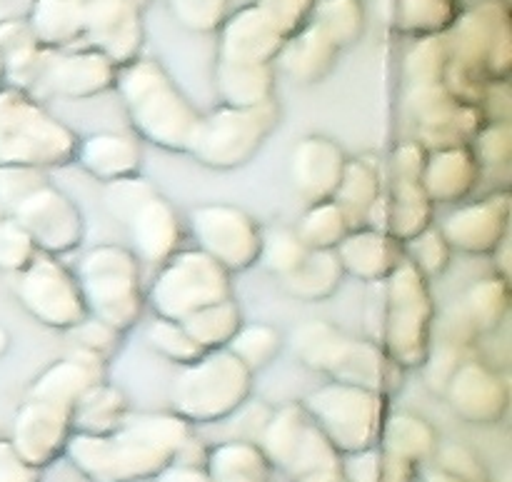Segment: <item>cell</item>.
Listing matches in <instances>:
<instances>
[{
	"label": "cell",
	"mask_w": 512,
	"mask_h": 482,
	"mask_svg": "<svg viewBox=\"0 0 512 482\" xmlns=\"http://www.w3.org/2000/svg\"><path fill=\"white\" fill-rule=\"evenodd\" d=\"M380 205L385 208V213L378 215L368 228L390 233L400 243H405V240L415 238L425 228H430L433 203H430L425 190L415 180H398L393 195H390V203H385L380 198Z\"/></svg>",
	"instance_id": "24"
},
{
	"label": "cell",
	"mask_w": 512,
	"mask_h": 482,
	"mask_svg": "<svg viewBox=\"0 0 512 482\" xmlns=\"http://www.w3.org/2000/svg\"><path fill=\"white\" fill-rule=\"evenodd\" d=\"M253 393V373L228 350H208L180 365L170 383V410L195 425L223 423Z\"/></svg>",
	"instance_id": "4"
},
{
	"label": "cell",
	"mask_w": 512,
	"mask_h": 482,
	"mask_svg": "<svg viewBox=\"0 0 512 482\" xmlns=\"http://www.w3.org/2000/svg\"><path fill=\"white\" fill-rule=\"evenodd\" d=\"M70 435H73L70 410L40 403V400H25L23 408L15 415L10 445L30 468L40 470L48 468L65 453Z\"/></svg>",
	"instance_id": "15"
},
{
	"label": "cell",
	"mask_w": 512,
	"mask_h": 482,
	"mask_svg": "<svg viewBox=\"0 0 512 482\" xmlns=\"http://www.w3.org/2000/svg\"><path fill=\"white\" fill-rule=\"evenodd\" d=\"M105 380V358L88 353V350L73 348V353L63 360L50 363L28 390V400L58 405L70 410L78 403L80 395L95 383Z\"/></svg>",
	"instance_id": "20"
},
{
	"label": "cell",
	"mask_w": 512,
	"mask_h": 482,
	"mask_svg": "<svg viewBox=\"0 0 512 482\" xmlns=\"http://www.w3.org/2000/svg\"><path fill=\"white\" fill-rule=\"evenodd\" d=\"M348 158L335 140L305 135L290 150V183L308 205L333 198Z\"/></svg>",
	"instance_id": "17"
},
{
	"label": "cell",
	"mask_w": 512,
	"mask_h": 482,
	"mask_svg": "<svg viewBox=\"0 0 512 482\" xmlns=\"http://www.w3.org/2000/svg\"><path fill=\"white\" fill-rule=\"evenodd\" d=\"M270 415H273V408H268L265 403H255V400L250 403V400H245V403L240 405L233 415H228V418H225L235 428V435L228 440H243V443L258 445V440H260V435H263L265 425H268Z\"/></svg>",
	"instance_id": "44"
},
{
	"label": "cell",
	"mask_w": 512,
	"mask_h": 482,
	"mask_svg": "<svg viewBox=\"0 0 512 482\" xmlns=\"http://www.w3.org/2000/svg\"><path fill=\"white\" fill-rule=\"evenodd\" d=\"M188 330L190 338L200 345L203 353L208 350H223L230 343L238 328L243 325V313L235 305V300H223V303L208 305V308L195 310L185 320H180Z\"/></svg>",
	"instance_id": "32"
},
{
	"label": "cell",
	"mask_w": 512,
	"mask_h": 482,
	"mask_svg": "<svg viewBox=\"0 0 512 482\" xmlns=\"http://www.w3.org/2000/svg\"><path fill=\"white\" fill-rule=\"evenodd\" d=\"M445 395L450 408L470 425H498L508 413V385L483 363H460Z\"/></svg>",
	"instance_id": "18"
},
{
	"label": "cell",
	"mask_w": 512,
	"mask_h": 482,
	"mask_svg": "<svg viewBox=\"0 0 512 482\" xmlns=\"http://www.w3.org/2000/svg\"><path fill=\"white\" fill-rule=\"evenodd\" d=\"M153 482H210V475L205 468H193V465H180L170 460Z\"/></svg>",
	"instance_id": "48"
},
{
	"label": "cell",
	"mask_w": 512,
	"mask_h": 482,
	"mask_svg": "<svg viewBox=\"0 0 512 482\" xmlns=\"http://www.w3.org/2000/svg\"><path fill=\"white\" fill-rule=\"evenodd\" d=\"M425 160L428 158L420 150V145L408 143L403 148H398V153H395V173H398V180H415V183H420Z\"/></svg>",
	"instance_id": "47"
},
{
	"label": "cell",
	"mask_w": 512,
	"mask_h": 482,
	"mask_svg": "<svg viewBox=\"0 0 512 482\" xmlns=\"http://www.w3.org/2000/svg\"><path fill=\"white\" fill-rule=\"evenodd\" d=\"M508 283L505 278L480 280L465 295V313L475 330H490L508 313Z\"/></svg>",
	"instance_id": "38"
},
{
	"label": "cell",
	"mask_w": 512,
	"mask_h": 482,
	"mask_svg": "<svg viewBox=\"0 0 512 482\" xmlns=\"http://www.w3.org/2000/svg\"><path fill=\"white\" fill-rule=\"evenodd\" d=\"M290 348L300 363L335 383L358 385L380 395L395 393L403 385V368L378 343L350 338L323 320L295 328Z\"/></svg>",
	"instance_id": "1"
},
{
	"label": "cell",
	"mask_w": 512,
	"mask_h": 482,
	"mask_svg": "<svg viewBox=\"0 0 512 482\" xmlns=\"http://www.w3.org/2000/svg\"><path fill=\"white\" fill-rule=\"evenodd\" d=\"M8 343H10V338H8V333H5L3 328H0V355L5 353V350H8Z\"/></svg>",
	"instance_id": "50"
},
{
	"label": "cell",
	"mask_w": 512,
	"mask_h": 482,
	"mask_svg": "<svg viewBox=\"0 0 512 482\" xmlns=\"http://www.w3.org/2000/svg\"><path fill=\"white\" fill-rule=\"evenodd\" d=\"M308 255V248L300 243L298 233L293 228H270L260 233V253L258 263L263 265L268 273L285 278V275L293 273L300 263Z\"/></svg>",
	"instance_id": "37"
},
{
	"label": "cell",
	"mask_w": 512,
	"mask_h": 482,
	"mask_svg": "<svg viewBox=\"0 0 512 482\" xmlns=\"http://www.w3.org/2000/svg\"><path fill=\"white\" fill-rule=\"evenodd\" d=\"M130 405L123 390L115 388L113 383H95L93 388L85 390L78 403L70 408V428L73 433L83 435H108L115 433L128 415Z\"/></svg>",
	"instance_id": "26"
},
{
	"label": "cell",
	"mask_w": 512,
	"mask_h": 482,
	"mask_svg": "<svg viewBox=\"0 0 512 482\" xmlns=\"http://www.w3.org/2000/svg\"><path fill=\"white\" fill-rule=\"evenodd\" d=\"M293 230L308 250H335L340 240L350 233V223L333 200H323V203L308 205Z\"/></svg>",
	"instance_id": "35"
},
{
	"label": "cell",
	"mask_w": 512,
	"mask_h": 482,
	"mask_svg": "<svg viewBox=\"0 0 512 482\" xmlns=\"http://www.w3.org/2000/svg\"><path fill=\"white\" fill-rule=\"evenodd\" d=\"M343 482H418V468L373 445L340 458Z\"/></svg>",
	"instance_id": "33"
},
{
	"label": "cell",
	"mask_w": 512,
	"mask_h": 482,
	"mask_svg": "<svg viewBox=\"0 0 512 482\" xmlns=\"http://www.w3.org/2000/svg\"><path fill=\"white\" fill-rule=\"evenodd\" d=\"M300 405L340 455L378 445L380 428L388 418V395L335 380L305 395Z\"/></svg>",
	"instance_id": "7"
},
{
	"label": "cell",
	"mask_w": 512,
	"mask_h": 482,
	"mask_svg": "<svg viewBox=\"0 0 512 482\" xmlns=\"http://www.w3.org/2000/svg\"><path fill=\"white\" fill-rule=\"evenodd\" d=\"M512 153V133L510 125L495 123L488 125L478 135V158L488 165H505Z\"/></svg>",
	"instance_id": "45"
},
{
	"label": "cell",
	"mask_w": 512,
	"mask_h": 482,
	"mask_svg": "<svg viewBox=\"0 0 512 482\" xmlns=\"http://www.w3.org/2000/svg\"><path fill=\"white\" fill-rule=\"evenodd\" d=\"M388 283V313H385V353L400 368H420L430 353L433 303L423 275L410 260H403L385 278Z\"/></svg>",
	"instance_id": "11"
},
{
	"label": "cell",
	"mask_w": 512,
	"mask_h": 482,
	"mask_svg": "<svg viewBox=\"0 0 512 482\" xmlns=\"http://www.w3.org/2000/svg\"><path fill=\"white\" fill-rule=\"evenodd\" d=\"M335 255L345 275L365 283H380L405 260L403 243L398 238L368 225L350 230L335 248Z\"/></svg>",
	"instance_id": "21"
},
{
	"label": "cell",
	"mask_w": 512,
	"mask_h": 482,
	"mask_svg": "<svg viewBox=\"0 0 512 482\" xmlns=\"http://www.w3.org/2000/svg\"><path fill=\"white\" fill-rule=\"evenodd\" d=\"M120 225L128 233V250L138 258V263L155 268L178 253L183 243V223L173 205L160 193H153L135 205Z\"/></svg>",
	"instance_id": "16"
},
{
	"label": "cell",
	"mask_w": 512,
	"mask_h": 482,
	"mask_svg": "<svg viewBox=\"0 0 512 482\" xmlns=\"http://www.w3.org/2000/svg\"><path fill=\"white\" fill-rule=\"evenodd\" d=\"M188 228L195 248L223 265L230 275L258 263L263 230L248 210L228 203L195 205L188 213Z\"/></svg>",
	"instance_id": "12"
},
{
	"label": "cell",
	"mask_w": 512,
	"mask_h": 482,
	"mask_svg": "<svg viewBox=\"0 0 512 482\" xmlns=\"http://www.w3.org/2000/svg\"><path fill=\"white\" fill-rule=\"evenodd\" d=\"M63 455L90 482H148L170 463L165 450L155 448L123 423L108 435L73 433Z\"/></svg>",
	"instance_id": "10"
},
{
	"label": "cell",
	"mask_w": 512,
	"mask_h": 482,
	"mask_svg": "<svg viewBox=\"0 0 512 482\" xmlns=\"http://www.w3.org/2000/svg\"><path fill=\"white\" fill-rule=\"evenodd\" d=\"M405 243H408L410 263L418 268V273L423 275V278H438V275H443L445 270H448L453 248H450L448 240L443 238L440 230L425 228L423 233L405 240Z\"/></svg>",
	"instance_id": "39"
},
{
	"label": "cell",
	"mask_w": 512,
	"mask_h": 482,
	"mask_svg": "<svg viewBox=\"0 0 512 482\" xmlns=\"http://www.w3.org/2000/svg\"><path fill=\"white\" fill-rule=\"evenodd\" d=\"M218 90L223 103L233 108H255L273 100V78L263 65L228 63L220 70Z\"/></svg>",
	"instance_id": "31"
},
{
	"label": "cell",
	"mask_w": 512,
	"mask_h": 482,
	"mask_svg": "<svg viewBox=\"0 0 512 482\" xmlns=\"http://www.w3.org/2000/svg\"><path fill=\"white\" fill-rule=\"evenodd\" d=\"M380 198V178L375 168L365 160H348L340 178L338 190L333 193V203L343 210L350 230L365 228L375 203Z\"/></svg>",
	"instance_id": "30"
},
{
	"label": "cell",
	"mask_w": 512,
	"mask_h": 482,
	"mask_svg": "<svg viewBox=\"0 0 512 482\" xmlns=\"http://www.w3.org/2000/svg\"><path fill=\"white\" fill-rule=\"evenodd\" d=\"M478 180V158L465 145L440 148L425 160L420 188L430 203H458Z\"/></svg>",
	"instance_id": "23"
},
{
	"label": "cell",
	"mask_w": 512,
	"mask_h": 482,
	"mask_svg": "<svg viewBox=\"0 0 512 482\" xmlns=\"http://www.w3.org/2000/svg\"><path fill=\"white\" fill-rule=\"evenodd\" d=\"M210 482H273V465L255 443L223 440L210 445L208 463Z\"/></svg>",
	"instance_id": "28"
},
{
	"label": "cell",
	"mask_w": 512,
	"mask_h": 482,
	"mask_svg": "<svg viewBox=\"0 0 512 482\" xmlns=\"http://www.w3.org/2000/svg\"><path fill=\"white\" fill-rule=\"evenodd\" d=\"M233 275L203 250L190 248L170 255L158 268L145 303L155 318L185 320L195 310L233 298Z\"/></svg>",
	"instance_id": "9"
},
{
	"label": "cell",
	"mask_w": 512,
	"mask_h": 482,
	"mask_svg": "<svg viewBox=\"0 0 512 482\" xmlns=\"http://www.w3.org/2000/svg\"><path fill=\"white\" fill-rule=\"evenodd\" d=\"M75 163L100 183H113V180L130 178L140 173L143 163V150L135 135L118 133V130H103V133H90L78 140L75 148Z\"/></svg>",
	"instance_id": "22"
},
{
	"label": "cell",
	"mask_w": 512,
	"mask_h": 482,
	"mask_svg": "<svg viewBox=\"0 0 512 482\" xmlns=\"http://www.w3.org/2000/svg\"><path fill=\"white\" fill-rule=\"evenodd\" d=\"M68 333L73 338L75 348L88 350V353L98 355V358H108L110 353H115L120 338V333H115L110 325L100 323V320L90 318V315L80 320L78 325H73Z\"/></svg>",
	"instance_id": "43"
},
{
	"label": "cell",
	"mask_w": 512,
	"mask_h": 482,
	"mask_svg": "<svg viewBox=\"0 0 512 482\" xmlns=\"http://www.w3.org/2000/svg\"><path fill=\"white\" fill-rule=\"evenodd\" d=\"M345 273L335 250H308L303 263L290 275L280 278L285 293L303 303L328 300L343 283Z\"/></svg>",
	"instance_id": "29"
},
{
	"label": "cell",
	"mask_w": 512,
	"mask_h": 482,
	"mask_svg": "<svg viewBox=\"0 0 512 482\" xmlns=\"http://www.w3.org/2000/svg\"><path fill=\"white\" fill-rule=\"evenodd\" d=\"M258 448L293 482H343L340 458L300 403L273 410Z\"/></svg>",
	"instance_id": "6"
},
{
	"label": "cell",
	"mask_w": 512,
	"mask_h": 482,
	"mask_svg": "<svg viewBox=\"0 0 512 482\" xmlns=\"http://www.w3.org/2000/svg\"><path fill=\"white\" fill-rule=\"evenodd\" d=\"M115 73L110 63L98 55H75L53 63L45 73V83L55 95L63 98H93L113 85Z\"/></svg>",
	"instance_id": "27"
},
{
	"label": "cell",
	"mask_w": 512,
	"mask_h": 482,
	"mask_svg": "<svg viewBox=\"0 0 512 482\" xmlns=\"http://www.w3.org/2000/svg\"><path fill=\"white\" fill-rule=\"evenodd\" d=\"M15 223L33 238L35 248L43 255L73 253L85 238V223L78 205L48 178L38 180L28 193L10 205Z\"/></svg>",
	"instance_id": "13"
},
{
	"label": "cell",
	"mask_w": 512,
	"mask_h": 482,
	"mask_svg": "<svg viewBox=\"0 0 512 482\" xmlns=\"http://www.w3.org/2000/svg\"><path fill=\"white\" fill-rule=\"evenodd\" d=\"M208 453H210V445H205L203 440L195 438V433H193L183 445H180L178 453L173 455V463L193 465V468H205V463H208Z\"/></svg>",
	"instance_id": "49"
},
{
	"label": "cell",
	"mask_w": 512,
	"mask_h": 482,
	"mask_svg": "<svg viewBox=\"0 0 512 482\" xmlns=\"http://www.w3.org/2000/svg\"><path fill=\"white\" fill-rule=\"evenodd\" d=\"M120 98L138 138L170 150L188 153L200 113L153 63H138L118 78Z\"/></svg>",
	"instance_id": "2"
},
{
	"label": "cell",
	"mask_w": 512,
	"mask_h": 482,
	"mask_svg": "<svg viewBox=\"0 0 512 482\" xmlns=\"http://www.w3.org/2000/svg\"><path fill=\"white\" fill-rule=\"evenodd\" d=\"M15 295L20 305L40 325L68 333L88 318L75 275L53 255H35L33 263L18 273Z\"/></svg>",
	"instance_id": "14"
},
{
	"label": "cell",
	"mask_w": 512,
	"mask_h": 482,
	"mask_svg": "<svg viewBox=\"0 0 512 482\" xmlns=\"http://www.w3.org/2000/svg\"><path fill=\"white\" fill-rule=\"evenodd\" d=\"M438 445V433L420 415L388 413L383 428H380L378 448L405 460V463H410L418 470L433 460Z\"/></svg>",
	"instance_id": "25"
},
{
	"label": "cell",
	"mask_w": 512,
	"mask_h": 482,
	"mask_svg": "<svg viewBox=\"0 0 512 482\" xmlns=\"http://www.w3.org/2000/svg\"><path fill=\"white\" fill-rule=\"evenodd\" d=\"M278 118V105L273 100L255 108L218 105L213 113L198 118L188 153L205 168H243L263 148L268 135L278 125Z\"/></svg>",
	"instance_id": "8"
},
{
	"label": "cell",
	"mask_w": 512,
	"mask_h": 482,
	"mask_svg": "<svg viewBox=\"0 0 512 482\" xmlns=\"http://www.w3.org/2000/svg\"><path fill=\"white\" fill-rule=\"evenodd\" d=\"M38 255L33 238L13 218L0 223V268L20 273Z\"/></svg>",
	"instance_id": "42"
},
{
	"label": "cell",
	"mask_w": 512,
	"mask_h": 482,
	"mask_svg": "<svg viewBox=\"0 0 512 482\" xmlns=\"http://www.w3.org/2000/svg\"><path fill=\"white\" fill-rule=\"evenodd\" d=\"M225 350L255 375L278 358L283 350V335L268 323H243L225 345Z\"/></svg>",
	"instance_id": "34"
},
{
	"label": "cell",
	"mask_w": 512,
	"mask_h": 482,
	"mask_svg": "<svg viewBox=\"0 0 512 482\" xmlns=\"http://www.w3.org/2000/svg\"><path fill=\"white\" fill-rule=\"evenodd\" d=\"M428 465L443 470V473H448L450 478H455L458 482H493L483 460L468 445H438V450H435L433 460Z\"/></svg>",
	"instance_id": "40"
},
{
	"label": "cell",
	"mask_w": 512,
	"mask_h": 482,
	"mask_svg": "<svg viewBox=\"0 0 512 482\" xmlns=\"http://www.w3.org/2000/svg\"><path fill=\"white\" fill-rule=\"evenodd\" d=\"M78 135L23 93L0 95V165L60 168L75 160Z\"/></svg>",
	"instance_id": "5"
},
{
	"label": "cell",
	"mask_w": 512,
	"mask_h": 482,
	"mask_svg": "<svg viewBox=\"0 0 512 482\" xmlns=\"http://www.w3.org/2000/svg\"><path fill=\"white\" fill-rule=\"evenodd\" d=\"M85 313L110 325L115 333L135 328L145 308L140 263L125 245L100 243L80 258L75 268Z\"/></svg>",
	"instance_id": "3"
},
{
	"label": "cell",
	"mask_w": 512,
	"mask_h": 482,
	"mask_svg": "<svg viewBox=\"0 0 512 482\" xmlns=\"http://www.w3.org/2000/svg\"><path fill=\"white\" fill-rule=\"evenodd\" d=\"M143 338L145 345H148L155 355H160L163 360L173 363L175 368L193 363V360H198L200 355H203L200 345L190 338L188 330H185L183 323H178V320L153 318L145 325Z\"/></svg>",
	"instance_id": "36"
},
{
	"label": "cell",
	"mask_w": 512,
	"mask_h": 482,
	"mask_svg": "<svg viewBox=\"0 0 512 482\" xmlns=\"http://www.w3.org/2000/svg\"><path fill=\"white\" fill-rule=\"evenodd\" d=\"M0 482H38V470L30 468L13 450V445L0 440Z\"/></svg>",
	"instance_id": "46"
},
{
	"label": "cell",
	"mask_w": 512,
	"mask_h": 482,
	"mask_svg": "<svg viewBox=\"0 0 512 482\" xmlns=\"http://www.w3.org/2000/svg\"><path fill=\"white\" fill-rule=\"evenodd\" d=\"M153 193H158V188H155L150 180L140 178L138 173V175H130V178H120V180H113V183H105L103 203H105V210H108L118 223H123V220L128 218L130 210H133L135 205L143 203L145 198H150Z\"/></svg>",
	"instance_id": "41"
},
{
	"label": "cell",
	"mask_w": 512,
	"mask_h": 482,
	"mask_svg": "<svg viewBox=\"0 0 512 482\" xmlns=\"http://www.w3.org/2000/svg\"><path fill=\"white\" fill-rule=\"evenodd\" d=\"M510 223V198L508 195H493V198L478 200V203L463 205L453 210L443 223V238L453 250L463 253H495L505 240Z\"/></svg>",
	"instance_id": "19"
}]
</instances>
